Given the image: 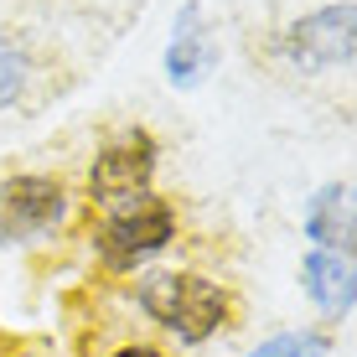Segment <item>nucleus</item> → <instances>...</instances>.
Returning <instances> with one entry per match:
<instances>
[{
    "instance_id": "1",
    "label": "nucleus",
    "mask_w": 357,
    "mask_h": 357,
    "mask_svg": "<svg viewBox=\"0 0 357 357\" xmlns=\"http://www.w3.org/2000/svg\"><path fill=\"white\" fill-rule=\"evenodd\" d=\"M130 305L176 347H207L238 321L233 285L197 264H151L130 275Z\"/></svg>"
},
{
    "instance_id": "2",
    "label": "nucleus",
    "mask_w": 357,
    "mask_h": 357,
    "mask_svg": "<svg viewBox=\"0 0 357 357\" xmlns=\"http://www.w3.org/2000/svg\"><path fill=\"white\" fill-rule=\"evenodd\" d=\"M181 238V213L161 192H140L109 207H89L83 243H89L93 264L109 280H130L140 269L161 264V254Z\"/></svg>"
},
{
    "instance_id": "3",
    "label": "nucleus",
    "mask_w": 357,
    "mask_h": 357,
    "mask_svg": "<svg viewBox=\"0 0 357 357\" xmlns=\"http://www.w3.org/2000/svg\"><path fill=\"white\" fill-rule=\"evenodd\" d=\"M73 207H78V192L57 171H10V176H0V249L6 254L47 249L73 223Z\"/></svg>"
},
{
    "instance_id": "4",
    "label": "nucleus",
    "mask_w": 357,
    "mask_h": 357,
    "mask_svg": "<svg viewBox=\"0 0 357 357\" xmlns=\"http://www.w3.org/2000/svg\"><path fill=\"white\" fill-rule=\"evenodd\" d=\"M275 57L290 73L305 78H326V73H347L357 63V6L352 0H331L305 16H295L275 36Z\"/></svg>"
},
{
    "instance_id": "5",
    "label": "nucleus",
    "mask_w": 357,
    "mask_h": 357,
    "mask_svg": "<svg viewBox=\"0 0 357 357\" xmlns=\"http://www.w3.org/2000/svg\"><path fill=\"white\" fill-rule=\"evenodd\" d=\"M155 171H161V140L145 125H119L93 145L89 176H83V202L109 207L125 197L155 192Z\"/></svg>"
},
{
    "instance_id": "6",
    "label": "nucleus",
    "mask_w": 357,
    "mask_h": 357,
    "mask_svg": "<svg viewBox=\"0 0 357 357\" xmlns=\"http://www.w3.org/2000/svg\"><path fill=\"white\" fill-rule=\"evenodd\" d=\"M218 68V31L207 26V10L202 0H187L171 21V36H166V52H161V73L176 93H192L213 78Z\"/></svg>"
},
{
    "instance_id": "7",
    "label": "nucleus",
    "mask_w": 357,
    "mask_h": 357,
    "mask_svg": "<svg viewBox=\"0 0 357 357\" xmlns=\"http://www.w3.org/2000/svg\"><path fill=\"white\" fill-rule=\"evenodd\" d=\"M301 233L321 254H352L357 249V192H352V181H321L305 197Z\"/></svg>"
},
{
    "instance_id": "8",
    "label": "nucleus",
    "mask_w": 357,
    "mask_h": 357,
    "mask_svg": "<svg viewBox=\"0 0 357 357\" xmlns=\"http://www.w3.org/2000/svg\"><path fill=\"white\" fill-rule=\"evenodd\" d=\"M301 295L321 311V321H347L357 311V259L352 254H321L311 249L295 269Z\"/></svg>"
},
{
    "instance_id": "9",
    "label": "nucleus",
    "mask_w": 357,
    "mask_h": 357,
    "mask_svg": "<svg viewBox=\"0 0 357 357\" xmlns=\"http://www.w3.org/2000/svg\"><path fill=\"white\" fill-rule=\"evenodd\" d=\"M36 78V63H31V47L21 42L16 31L0 26V109H16L21 98H26Z\"/></svg>"
},
{
    "instance_id": "10",
    "label": "nucleus",
    "mask_w": 357,
    "mask_h": 357,
    "mask_svg": "<svg viewBox=\"0 0 357 357\" xmlns=\"http://www.w3.org/2000/svg\"><path fill=\"white\" fill-rule=\"evenodd\" d=\"M243 357H331V331L326 326H290V331L264 337Z\"/></svg>"
},
{
    "instance_id": "11",
    "label": "nucleus",
    "mask_w": 357,
    "mask_h": 357,
    "mask_svg": "<svg viewBox=\"0 0 357 357\" xmlns=\"http://www.w3.org/2000/svg\"><path fill=\"white\" fill-rule=\"evenodd\" d=\"M104 357H176V352L161 347V342H145V337H125V342H114Z\"/></svg>"
},
{
    "instance_id": "12",
    "label": "nucleus",
    "mask_w": 357,
    "mask_h": 357,
    "mask_svg": "<svg viewBox=\"0 0 357 357\" xmlns=\"http://www.w3.org/2000/svg\"><path fill=\"white\" fill-rule=\"evenodd\" d=\"M0 357H42V352H31V347H6Z\"/></svg>"
}]
</instances>
